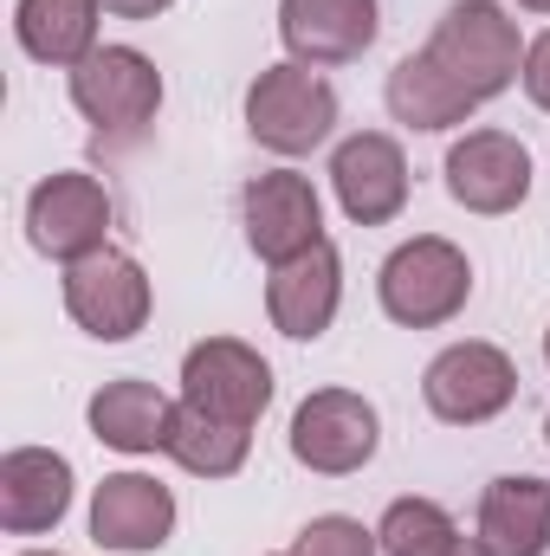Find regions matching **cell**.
Listing matches in <instances>:
<instances>
[{
  "label": "cell",
  "mask_w": 550,
  "mask_h": 556,
  "mask_svg": "<svg viewBox=\"0 0 550 556\" xmlns=\"http://www.w3.org/2000/svg\"><path fill=\"white\" fill-rule=\"evenodd\" d=\"M427 59L466 91V98H499L518 85L525 72V39H518V20H505L499 0H453L427 39Z\"/></svg>",
  "instance_id": "cell-1"
},
{
  "label": "cell",
  "mask_w": 550,
  "mask_h": 556,
  "mask_svg": "<svg viewBox=\"0 0 550 556\" xmlns=\"http://www.w3.org/2000/svg\"><path fill=\"white\" fill-rule=\"evenodd\" d=\"M376 298H383V317L402 324V330H440L466 311L473 298V266L453 240L440 233H414L402 240L383 273H376Z\"/></svg>",
  "instance_id": "cell-2"
},
{
  "label": "cell",
  "mask_w": 550,
  "mask_h": 556,
  "mask_svg": "<svg viewBox=\"0 0 550 556\" xmlns=\"http://www.w3.org/2000/svg\"><path fill=\"white\" fill-rule=\"evenodd\" d=\"M72 104H78V117L91 124V137L111 142V149H124V142H137L149 124H155V111H162V72H155V59L137 52V46H98L78 72H72Z\"/></svg>",
  "instance_id": "cell-3"
},
{
  "label": "cell",
  "mask_w": 550,
  "mask_h": 556,
  "mask_svg": "<svg viewBox=\"0 0 550 556\" xmlns=\"http://www.w3.org/2000/svg\"><path fill=\"white\" fill-rule=\"evenodd\" d=\"M247 130L273 155H311L317 142H330V130H337V91L311 65H298V59L266 65L247 85Z\"/></svg>",
  "instance_id": "cell-4"
},
{
  "label": "cell",
  "mask_w": 550,
  "mask_h": 556,
  "mask_svg": "<svg viewBox=\"0 0 550 556\" xmlns=\"http://www.w3.org/2000/svg\"><path fill=\"white\" fill-rule=\"evenodd\" d=\"M26 240L33 253L59 260V266H78L91 253L111 247V194L98 175H46L33 194H26Z\"/></svg>",
  "instance_id": "cell-5"
},
{
  "label": "cell",
  "mask_w": 550,
  "mask_h": 556,
  "mask_svg": "<svg viewBox=\"0 0 550 556\" xmlns=\"http://www.w3.org/2000/svg\"><path fill=\"white\" fill-rule=\"evenodd\" d=\"M376 446H383V420L357 389H317L291 415V459L304 472L350 479V472H363L376 459Z\"/></svg>",
  "instance_id": "cell-6"
},
{
  "label": "cell",
  "mask_w": 550,
  "mask_h": 556,
  "mask_svg": "<svg viewBox=\"0 0 550 556\" xmlns=\"http://www.w3.org/2000/svg\"><path fill=\"white\" fill-rule=\"evenodd\" d=\"M512 395H518V369L499 343H453L421 376L427 415L447 427H486L512 408Z\"/></svg>",
  "instance_id": "cell-7"
},
{
  "label": "cell",
  "mask_w": 550,
  "mask_h": 556,
  "mask_svg": "<svg viewBox=\"0 0 550 556\" xmlns=\"http://www.w3.org/2000/svg\"><path fill=\"white\" fill-rule=\"evenodd\" d=\"M182 402L234 427H253L273 402V363L240 337H208L182 356Z\"/></svg>",
  "instance_id": "cell-8"
},
{
  "label": "cell",
  "mask_w": 550,
  "mask_h": 556,
  "mask_svg": "<svg viewBox=\"0 0 550 556\" xmlns=\"http://www.w3.org/2000/svg\"><path fill=\"white\" fill-rule=\"evenodd\" d=\"M65 311L85 337L98 343H130L142 324H149V273H142L130 253L104 247L78 266H65Z\"/></svg>",
  "instance_id": "cell-9"
},
{
  "label": "cell",
  "mask_w": 550,
  "mask_h": 556,
  "mask_svg": "<svg viewBox=\"0 0 550 556\" xmlns=\"http://www.w3.org/2000/svg\"><path fill=\"white\" fill-rule=\"evenodd\" d=\"M240 214H247V247L266 266H285V260L324 247V201H317L311 175H291V168L253 175L240 194Z\"/></svg>",
  "instance_id": "cell-10"
},
{
  "label": "cell",
  "mask_w": 550,
  "mask_h": 556,
  "mask_svg": "<svg viewBox=\"0 0 550 556\" xmlns=\"http://www.w3.org/2000/svg\"><path fill=\"white\" fill-rule=\"evenodd\" d=\"M330 188L357 227H389L409 207V155L383 130H357L330 155Z\"/></svg>",
  "instance_id": "cell-11"
},
{
  "label": "cell",
  "mask_w": 550,
  "mask_h": 556,
  "mask_svg": "<svg viewBox=\"0 0 550 556\" xmlns=\"http://www.w3.org/2000/svg\"><path fill=\"white\" fill-rule=\"evenodd\" d=\"M447 194L466 214H512L532 194V149L505 130H466L447 149Z\"/></svg>",
  "instance_id": "cell-12"
},
{
  "label": "cell",
  "mask_w": 550,
  "mask_h": 556,
  "mask_svg": "<svg viewBox=\"0 0 550 556\" xmlns=\"http://www.w3.org/2000/svg\"><path fill=\"white\" fill-rule=\"evenodd\" d=\"M376 0H278V39L298 65H350L376 46Z\"/></svg>",
  "instance_id": "cell-13"
},
{
  "label": "cell",
  "mask_w": 550,
  "mask_h": 556,
  "mask_svg": "<svg viewBox=\"0 0 550 556\" xmlns=\"http://www.w3.org/2000/svg\"><path fill=\"white\" fill-rule=\"evenodd\" d=\"M337 304H343V260L330 240L273 266V278H266V317L291 343H317L337 324Z\"/></svg>",
  "instance_id": "cell-14"
},
{
  "label": "cell",
  "mask_w": 550,
  "mask_h": 556,
  "mask_svg": "<svg viewBox=\"0 0 550 556\" xmlns=\"http://www.w3.org/2000/svg\"><path fill=\"white\" fill-rule=\"evenodd\" d=\"M175 531V492L155 485L149 472H111L98 492H91V544L98 551H162Z\"/></svg>",
  "instance_id": "cell-15"
},
{
  "label": "cell",
  "mask_w": 550,
  "mask_h": 556,
  "mask_svg": "<svg viewBox=\"0 0 550 556\" xmlns=\"http://www.w3.org/2000/svg\"><path fill=\"white\" fill-rule=\"evenodd\" d=\"M72 459L52 446H13L0 459V531L7 538H39L59 531V518L72 511Z\"/></svg>",
  "instance_id": "cell-16"
},
{
  "label": "cell",
  "mask_w": 550,
  "mask_h": 556,
  "mask_svg": "<svg viewBox=\"0 0 550 556\" xmlns=\"http://www.w3.org/2000/svg\"><path fill=\"white\" fill-rule=\"evenodd\" d=\"M479 551L486 556H545L550 551V485L532 472H505L479 498Z\"/></svg>",
  "instance_id": "cell-17"
},
{
  "label": "cell",
  "mask_w": 550,
  "mask_h": 556,
  "mask_svg": "<svg viewBox=\"0 0 550 556\" xmlns=\"http://www.w3.org/2000/svg\"><path fill=\"white\" fill-rule=\"evenodd\" d=\"M98 13L104 0H20L13 7V39L26 59L78 72L98 52Z\"/></svg>",
  "instance_id": "cell-18"
},
{
  "label": "cell",
  "mask_w": 550,
  "mask_h": 556,
  "mask_svg": "<svg viewBox=\"0 0 550 556\" xmlns=\"http://www.w3.org/2000/svg\"><path fill=\"white\" fill-rule=\"evenodd\" d=\"M85 420H91V433H98L104 446H117V453H162L168 420H175V402H168L155 382L124 376V382H104V389L91 395Z\"/></svg>",
  "instance_id": "cell-19"
},
{
  "label": "cell",
  "mask_w": 550,
  "mask_h": 556,
  "mask_svg": "<svg viewBox=\"0 0 550 556\" xmlns=\"http://www.w3.org/2000/svg\"><path fill=\"white\" fill-rule=\"evenodd\" d=\"M383 98H389V117L409 124V130H453V124H466L479 111V98H466L427 52H409L389 72V91Z\"/></svg>",
  "instance_id": "cell-20"
},
{
  "label": "cell",
  "mask_w": 550,
  "mask_h": 556,
  "mask_svg": "<svg viewBox=\"0 0 550 556\" xmlns=\"http://www.w3.org/2000/svg\"><path fill=\"white\" fill-rule=\"evenodd\" d=\"M162 453H168L182 472H195V479H234V472L247 466V453H253V427H234V420L201 415V408L175 402V420H168Z\"/></svg>",
  "instance_id": "cell-21"
},
{
  "label": "cell",
  "mask_w": 550,
  "mask_h": 556,
  "mask_svg": "<svg viewBox=\"0 0 550 556\" xmlns=\"http://www.w3.org/2000/svg\"><path fill=\"white\" fill-rule=\"evenodd\" d=\"M376 538H383V556H447L460 544V525H453V511L434 505V498H396V505L383 511Z\"/></svg>",
  "instance_id": "cell-22"
},
{
  "label": "cell",
  "mask_w": 550,
  "mask_h": 556,
  "mask_svg": "<svg viewBox=\"0 0 550 556\" xmlns=\"http://www.w3.org/2000/svg\"><path fill=\"white\" fill-rule=\"evenodd\" d=\"M291 556H383V538H376L363 518L330 511V518H311V525L298 531Z\"/></svg>",
  "instance_id": "cell-23"
},
{
  "label": "cell",
  "mask_w": 550,
  "mask_h": 556,
  "mask_svg": "<svg viewBox=\"0 0 550 556\" xmlns=\"http://www.w3.org/2000/svg\"><path fill=\"white\" fill-rule=\"evenodd\" d=\"M525 98L538 104V111H550V33H538L532 46H525Z\"/></svg>",
  "instance_id": "cell-24"
},
{
  "label": "cell",
  "mask_w": 550,
  "mask_h": 556,
  "mask_svg": "<svg viewBox=\"0 0 550 556\" xmlns=\"http://www.w3.org/2000/svg\"><path fill=\"white\" fill-rule=\"evenodd\" d=\"M175 0H104V13H117V20H155V13H168Z\"/></svg>",
  "instance_id": "cell-25"
},
{
  "label": "cell",
  "mask_w": 550,
  "mask_h": 556,
  "mask_svg": "<svg viewBox=\"0 0 550 556\" xmlns=\"http://www.w3.org/2000/svg\"><path fill=\"white\" fill-rule=\"evenodd\" d=\"M447 556H486V551H479V538H460V544H453Z\"/></svg>",
  "instance_id": "cell-26"
},
{
  "label": "cell",
  "mask_w": 550,
  "mask_h": 556,
  "mask_svg": "<svg viewBox=\"0 0 550 556\" xmlns=\"http://www.w3.org/2000/svg\"><path fill=\"white\" fill-rule=\"evenodd\" d=\"M518 7H525V13H550V0H518Z\"/></svg>",
  "instance_id": "cell-27"
},
{
  "label": "cell",
  "mask_w": 550,
  "mask_h": 556,
  "mask_svg": "<svg viewBox=\"0 0 550 556\" xmlns=\"http://www.w3.org/2000/svg\"><path fill=\"white\" fill-rule=\"evenodd\" d=\"M20 556H65V551H20Z\"/></svg>",
  "instance_id": "cell-28"
},
{
  "label": "cell",
  "mask_w": 550,
  "mask_h": 556,
  "mask_svg": "<svg viewBox=\"0 0 550 556\" xmlns=\"http://www.w3.org/2000/svg\"><path fill=\"white\" fill-rule=\"evenodd\" d=\"M545 363H550V330H545Z\"/></svg>",
  "instance_id": "cell-29"
},
{
  "label": "cell",
  "mask_w": 550,
  "mask_h": 556,
  "mask_svg": "<svg viewBox=\"0 0 550 556\" xmlns=\"http://www.w3.org/2000/svg\"><path fill=\"white\" fill-rule=\"evenodd\" d=\"M545 440H550V420H545Z\"/></svg>",
  "instance_id": "cell-30"
}]
</instances>
